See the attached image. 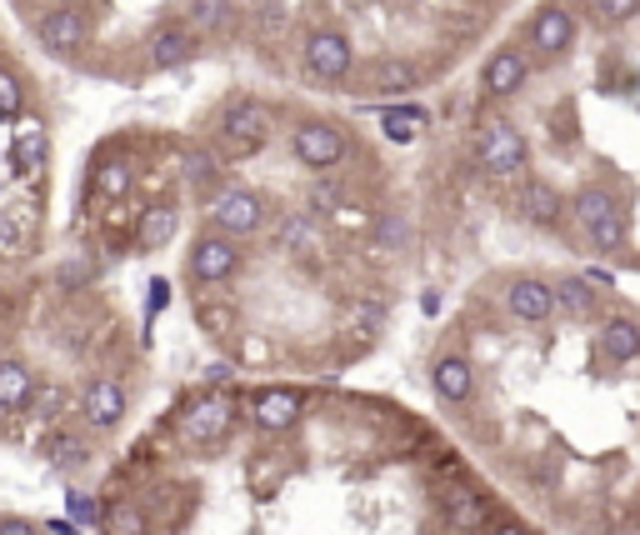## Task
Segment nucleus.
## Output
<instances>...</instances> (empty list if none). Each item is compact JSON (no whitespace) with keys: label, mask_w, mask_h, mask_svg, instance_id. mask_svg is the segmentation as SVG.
Wrapping results in <instances>:
<instances>
[{"label":"nucleus","mask_w":640,"mask_h":535,"mask_svg":"<svg viewBox=\"0 0 640 535\" xmlns=\"http://www.w3.org/2000/svg\"><path fill=\"white\" fill-rule=\"evenodd\" d=\"M566 211L576 215V225L586 231V241H590L596 255H616L620 245H626V201H620L610 185L586 181L566 201Z\"/></svg>","instance_id":"f257e3e1"},{"label":"nucleus","mask_w":640,"mask_h":535,"mask_svg":"<svg viewBox=\"0 0 640 535\" xmlns=\"http://www.w3.org/2000/svg\"><path fill=\"white\" fill-rule=\"evenodd\" d=\"M236 405L240 401L230 391H200V395H190V401L176 411V435L186 445H196V451L230 441V431H236V415H240Z\"/></svg>","instance_id":"f03ea898"},{"label":"nucleus","mask_w":640,"mask_h":535,"mask_svg":"<svg viewBox=\"0 0 640 535\" xmlns=\"http://www.w3.org/2000/svg\"><path fill=\"white\" fill-rule=\"evenodd\" d=\"M270 135H276V115H270V105L250 101V95H236V101L220 105L216 115V141L226 155H256L260 145H270Z\"/></svg>","instance_id":"7ed1b4c3"},{"label":"nucleus","mask_w":640,"mask_h":535,"mask_svg":"<svg viewBox=\"0 0 640 535\" xmlns=\"http://www.w3.org/2000/svg\"><path fill=\"white\" fill-rule=\"evenodd\" d=\"M206 221H210V231L246 241V235L266 231L270 205L260 201L256 191H246V185H216V191L206 195Z\"/></svg>","instance_id":"20e7f679"},{"label":"nucleus","mask_w":640,"mask_h":535,"mask_svg":"<svg viewBox=\"0 0 640 535\" xmlns=\"http://www.w3.org/2000/svg\"><path fill=\"white\" fill-rule=\"evenodd\" d=\"M300 61H306L310 81L340 85L350 71H356V46H350V36L336 31V26H316V31L300 41Z\"/></svg>","instance_id":"39448f33"},{"label":"nucleus","mask_w":640,"mask_h":535,"mask_svg":"<svg viewBox=\"0 0 640 535\" xmlns=\"http://www.w3.org/2000/svg\"><path fill=\"white\" fill-rule=\"evenodd\" d=\"M240 241L236 235H220V231H206V235H196V245H190V255H186V275H190V285H200V291H216V285H226L230 275L240 271Z\"/></svg>","instance_id":"423d86ee"},{"label":"nucleus","mask_w":640,"mask_h":535,"mask_svg":"<svg viewBox=\"0 0 640 535\" xmlns=\"http://www.w3.org/2000/svg\"><path fill=\"white\" fill-rule=\"evenodd\" d=\"M36 41L46 55H76L86 51L90 41V11L86 6H76V0H60V6H50V11L36 16Z\"/></svg>","instance_id":"0eeeda50"},{"label":"nucleus","mask_w":640,"mask_h":535,"mask_svg":"<svg viewBox=\"0 0 640 535\" xmlns=\"http://www.w3.org/2000/svg\"><path fill=\"white\" fill-rule=\"evenodd\" d=\"M476 165L486 175H496V181L520 175V171H526V135H520L510 121L480 125V135H476Z\"/></svg>","instance_id":"6e6552de"},{"label":"nucleus","mask_w":640,"mask_h":535,"mask_svg":"<svg viewBox=\"0 0 640 535\" xmlns=\"http://www.w3.org/2000/svg\"><path fill=\"white\" fill-rule=\"evenodd\" d=\"M290 151H296V161L306 165V171H316V175H326V171H336L340 161H346V131L340 125H330V121H300L296 131H290Z\"/></svg>","instance_id":"1a4fd4ad"},{"label":"nucleus","mask_w":640,"mask_h":535,"mask_svg":"<svg viewBox=\"0 0 640 535\" xmlns=\"http://www.w3.org/2000/svg\"><path fill=\"white\" fill-rule=\"evenodd\" d=\"M76 411H80V425L86 431H120V421L130 415V395L120 381H110V375H96V381H86V391L76 395Z\"/></svg>","instance_id":"9d476101"},{"label":"nucleus","mask_w":640,"mask_h":535,"mask_svg":"<svg viewBox=\"0 0 640 535\" xmlns=\"http://www.w3.org/2000/svg\"><path fill=\"white\" fill-rule=\"evenodd\" d=\"M306 395L290 391V385H270V391H256L250 395V425H256L260 435H286L296 431L300 421H306Z\"/></svg>","instance_id":"9b49d317"},{"label":"nucleus","mask_w":640,"mask_h":535,"mask_svg":"<svg viewBox=\"0 0 640 535\" xmlns=\"http://www.w3.org/2000/svg\"><path fill=\"white\" fill-rule=\"evenodd\" d=\"M200 55V36L190 31L186 21H160L156 31L146 36V65L150 71H180Z\"/></svg>","instance_id":"f8f14e48"},{"label":"nucleus","mask_w":640,"mask_h":535,"mask_svg":"<svg viewBox=\"0 0 640 535\" xmlns=\"http://www.w3.org/2000/svg\"><path fill=\"white\" fill-rule=\"evenodd\" d=\"M430 391H436V401L446 405V411H466L470 395H476V365H470V355L440 351L436 361H430Z\"/></svg>","instance_id":"ddd939ff"},{"label":"nucleus","mask_w":640,"mask_h":535,"mask_svg":"<svg viewBox=\"0 0 640 535\" xmlns=\"http://www.w3.org/2000/svg\"><path fill=\"white\" fill-rule=\"evenodd\" d=\"M570 41H576V11H570L566 0H550V6H540L536 21H530V55H540V61H556V55L570 51Z\"/></svg>","instance_id":"4468645a"},{"label":"nucleus","mask_w":640,"mask_h":535,"mask_svg":"<svg viewBox=\"0 0 640 535\" xmlns=\"http://www.w3.org/2000/svg\"><path fill=\"white\" fill-rule=\"evenodd\" d=\"M526 81H530V55L516 51V46H500V51L480 65V95H486V101H510V95H520Z\"/></svg>","instance_id":"2eb2a0df"},{"label":"nucleus","mask_w":640,"mask_h":535,"mask_svg":"<svg viewBox=\"0 0 640 535\" xmlns=\"http://www.w3.org/2000/svg\"><path fill=\"white\" fill-rule=\"evenodd\" d=\"M346 81L356 85V95H410V91H420V81H426V75H420L410 61L386 55V61L366 65V71H350Z\"/></svg>","instance_id":"dca6fc26"},{"label":"nucleus","mask_w":640,"mask_h":535,"mask_svg":"<svg viewBox=\"0 0 640 535\" xmlns=\"http://www.w3.org/2000/svg\"><path fill=\"white\" fill-rule=\"evenodd\" d=\"M596 351L616 365H630L640 355V315L630 311L596 315Z\"/></svg>","instance_id":"f3484780"},{"label":"nucleus","mask_w":640,"mask_h":535,"mask_svg":"<svg viewBox=\"0 0 640 535\" xmlns=\"http://www.w3.org/2000/svg\"><path fill=\"white\" fill-rule=\"evenodd\" d=\"M506 311H510V321H520V325H546L550 315H556V305H550V281H540V275H510Z\"/></svg>","instance_id":"a211bd4d"},{"label":"nucleus","mask_w":640,"mask_h":535,"mask_svg":"<svg viewBox=\"0 0 640 535\" xmlns=\"http://www.w3.org/2000/svg\"><path fill=\"white\" fill-rule=\"evenodd\" d=\"M516 211L526 215L530 225H556L560 215H566V201H560V191L546 181V175H526V181H520V195H516Z\"/></svg>","instance_id":"6ab92c4d"},{"label":"nucleus","mask_w":640,"mask_h":535,"mask_svg":"<svg viewBox=\"0 0 640 535\" xmlns=\"http://www.w3.org/2000/svg\"><path fill=\"white\" fill-rule=\"evenodd\" d=\"M550 305L560 311V321H596V315H600V291L590 281L560 275V281H550Z\"/></svg>","instance_id":"aec40b11"},{"label":"nucleus","mask_w":640,"mask_h":535,"mask_svg":"<svg viewBox=\"0 0 640 535\" xmlns=\"http://www.w3.org/2000/svg\"><path fill=\"white\" fill-rule=\"evenodd\" d=\"M40 375L30 371V361H20V355H0V415H20L30 405V395H36Z\"/></svg>","instance_id":"412c9836"},{"label":"nucleus","mask_w":640,"mask_h":535,"mask_svg":"<svg viewBox=\"0 0 640 535\" xmlns=\"http://www.w3.org/2000/svg\"><path fill=\"white\" fill-rule=\"evenodd\" d=\"M176 231H180V211L170 201H156V205H146L140 211V221H136V251H166L170 241H176Z\"/></svg>","instance_id":"4be33fe9"},{"label":"nucleus","mask_w":640,"mask_h":535,"mask_svg":"<svg viewBox=\"0 0 640 535\" xmlns=\"http://www.w3.org/2000/svg\"><path fill=\"white\" fill-rule=\"evenodd\" d=\"M236 21H240V6L236 0H190V16H186V26L200 36V41H216V36H230L236 31Z\"/></svg>","instance_id":"5701e85b"},{"label":"nucleus","mask_w":640,"mask_h":535,"mask_svg":"<svg viewBox=\"0 0 640 535\" xmlns=\"http://www.w3.org/2000/svg\"><path fill=\"white\" fill-rule=\"evenodd\" d=\"M276 251L286 255H316L320 251V221L310 211H290L276 225Z\"/></svg>","instance_id":"b1692460"},{"label":"nucleus","mask_w":640,"mask_h":535,"mask_svg":"<svg viewBox=\"0 0 640 535\" xmlns=\"http://www.w3.org/2000/svg\"><path fill=\"white\" fill-rule=\"evenodd\" d=\"M180 175L190 181L196 195H210L220 185V151H210V145H186V151H180Z\"/></svg>","instance_id":"393cba45"},{"label":"nucleus","mask_w":640,"mask_h":535,"mask_svg":"<svg viewBox=\"0 0 640 535\" xmlns=\"http://www.w3.org/2000/svg\"><path fill=\"white\" fill-rule=\"evenodd\" d=\"M46 455H50V465H56V471L76 475V471H86V465H90V441L80 431H70V425H60V431H50Z\"/></svg>","instance_id":"a878e982"},{"label":"nucleus","mask_w":640,"mask_h":535,"mask_svg":"<svg viewBox=\"0 0 640 535\" xmlns=\"http://www.w3.org/2000/svg\"><path fill=\"white\" fill-rule=\"evenodd\" d=\"M106 535H150V511L130 495L106 505Z\"/></svg>","instance_id":"bb28decb"},{"label":"nucleus","mask_w":640,"mask_h":535,"mask_svg":"<svg viewBox=\"0 0 640 535\" xmlns=\"http://www.w3.org/2000/svg\"><path fill=\"white\" fill-rule=\"evenodd\" d=\"M430 125V115L420 111V105H406V111H386L380 115V131H386V141H396V145H410L420 131Z\"/></svg>","instance_id":"cd10ccee"},{"label":"nucleus","mask_w":640,"mask_h":535,"mask_svg":"<svg viewBox=\"0 0 640 535\" xmlns=\"http://www.w3.org/2000/svg\"><path fill=\"white\" fill-rule=\"evenodd\" d=\"M130 181H136V171H130L126 155H116V161L96 165V191L106 195V201H126V195H130Z\"/></svg>","instance_id":"c85d7f7f"},{"label":"nucleus","mask_w":640,"mask_h":535,"mask_svg":"<svg viewBox=\"0 0 640 535\" xmlns=\"http://www.w3.org/2000/svg\"><path fill=\"white\" fill-rule=\"evenodd\" d=\"M410 245V221L400 211H386L376 221V251H386V255H400Z\"/></svg>","instance_id":"c756f323"},{"label":"nucleus","mask_w":640,"mask_h":535,"mask_svg":"<svg viewBox=\"0 0 640 535\" xmlns=\"http://www.w3.org/2000/svg\"><path fill=\"white\" fill-rule=\"evenodd\" d=\"M96 271H100V265L90 261V255H76V261H66V265H60V271H56L60 295H80L90 281H96Z\"/></svg>","instance_id":"7c9ffc66"},{"label":"nucleus","mask_w":640,"mask_h":535,"mask_svg":"<svg viewBox=\"0 0 640 535\" xmlns=\"http://www.w3.org/2000/svg\"><path fill=\"white\" fill-rule=\"evenodd\" d=\"M590 16L600 26H626L640 16V0H590Z\"/></svg>","instance_id":"2f4dec72"},{"label":"nucleus","mask_w":640,"mask_h":535,"mask_svg":"<svg viewBox=\"0 0 640 535\" xmlns=\"http://www.w3.org/2000/svg\"><path fill=\"white\" fill-rule=\"evenodd\" d=\"M196 321L206 325L210 335H230V331H236V311H230V305H216V301H196Z\"/></svg>","instance_id":"473e14b6"},{"label":"nucleus","mask_w":640,"mask_h":535,"mask_svg":"<svg viewBox=\"0 0 640 535\" xmlns=\"http://www.w3.org/2000/svg\"><path fill=\"white\" fill-rule=\"evenodd\" d=\"M26 411H36L40 421H56V415L66 411V391H60V385H36V395H30Z\"/></svg>","instance_id":"72a5a7b5"},{"label":"nucleus","mask_w":640,"mask_h":535,"mask_svg":"<svg viewBox=\"0 0 640 535\" xmlns=\"http://www.w3.org/2000/svg\"><path fill=\"white\" fill-rule=\"evenodd\" d=\"M16 161L20 165H40V161H46V131L26 125V131L16 135Z\"/></svg>","instance_id":"f704fd0d"},{"label":"nucleus","mask_w":640,"mask_h":535,"mask_svg":"<svg viewBox=\"0 0 640 535\" xmlns=\"http://www.w3.org/2000/svg\"><path fill=\"white\" fill-rule=\"evenodd\" d=\"M310 205H316V211H340V205H346V191H340L336 181H316L310 185Z\"/></svg>","instance_id":"c9c22d12"},{"label":"nucleus","mask_w":640,"mask_h":535,"mask_svg":"<svg viewBox=\"0 0 640 535\" xmlns=\"http://www.w3.org/2000/svg\"><path fill=\"white\" fill-rule=\"evenodd\" d=\"M20 115V81L10 71H0V121H16Z\"/></svg>","instance_id":"e433bc0d"},{"label":"nucleus","mask_w":640,"mask_h":535,"mask_svg":"<svg viewBox=\"0 0 640 535\" xmlns=\"http://www.w3.org/2000/svg\"><path fill=\"white\" fill-rule=\"evenodd\" d=\"M0 535H40V525L30 515H0Z\"/></svg>","instance_id":"4c0bfd02"},{"label":"nucleus","mask_w":640,"mask_h":535,"mask_svg":"<svg viewBox=\"0 0 640 535\" xmlns=\"http://www.w3.org/2000/svg\"><path fill=\"white\" fill-rule=\"evenodd\" d=\"M480 535H536V531H526V525H520V521H510V515H496V521H490Z\"/></svg>","instance_id":"58836bf2"},{"label":"nucleus","mask_w":640,"mask_h":535,"mask_svg":"<svg viewBox=\"0 0 640 535\" xmlns=\"http://www.w3.org/2000/svg\"><path fill=\"white\" fill-rule=\"evenodd\" d=\"M206 381H210V385H226V381H230V365H210Z\"/></svg>","instance_id":"ea45409f"},{"label":"nucleus","mask_w":640,"mask_h":535,"mask_svg":"<svg viewBox=\"0 0 640 535\" xmlns=\"http://www.w3.org/2000/svg\"><path fill=\"white\" fill-rule=\"evenodd\" d=\"M0 341H6V331H0Z\"/></svg>","instance_id":"a19ab883"}]
</instances>
